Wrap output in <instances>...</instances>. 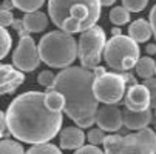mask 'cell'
<instances>
[{
	"instance_id": "cell-35",
	"label": "cell",
	"mask_w": 156,
	"mask_h": 154,
	"mask_svg": "<svg viewBox=\"0 0 156 154\" xmlns=\"http://www.w3.org/2000/svg\"><path fill=\"white\" fill-rule=\"evenodd\" d=\"M93 73H94V76H96V77H101V76L107 74V70H105L104 67H101V65H99V67H96V68L93 70Z\"/></svg>"
},
{
	"instance_id": "cell-16",
	"label": "cell",
	"mask_w": 156,
	"mask_h": 154,
	"mask_svg": "<svg viewBox=\"0 0 156 154\" xmlns=\"http://www.w3.org/2000/svg\"><path fill=\"white\" fill-rule=\"evenodd\" d=\"M23 23H25V28L30 34L31 33H42L48 26V17L40 11L27 12L23 15Z\"/></svg>"
},
{
	"instance_id": "cell-24",
	"label": "cell",
	"mask_w": 156,
	"mask_h": 154,
	"mask_svg": "<svg viewBox=\"0 0 156 154\" xmlns=\"http://www.w3.org/2000/svg\"><path fill=\"white\" fill-rule=\"evenodd\" d=\"M107 139L105 136V131L102 128H94V129H90V133L87 134V140L90 142L91 145H101L104 143Z\"/></svg>"
},
{
	"instance_id": "cell-20",
	"label": "cell",
	"mask_w": 156,
	"mask_h": 154,
	"mask_svg": "<svg viewBox=\"0 0 156 154\" xmlns=\"http://www.w3.org/2000/svg\"><path fill=\"white\" fill-rule=\"evenodd\" d=\"M14 6L22 11V12H34V11H39L43 3H45V0H12Z\"/></svg>"
},
{
	"instance_id": "cell-28",
	"label": "cell",
	"mask_w": 156,
	"mask_h": 154,
	"mask_svg": "<svg viewBox=\"0 0 156 154\" xmlns=\"http://www.w3.org/2000/svg\"><path fill=\"white\" fill-rule=\"evenodd\" d=\"M142 85L147 86V90L151 94V108L156 106V77H150V79H144Z\"/></svg>"
},
{
	"instance_id": "cell-12",
	"label": "cell",
	"mask_w": 156,
	"mask_h": 154,
	"mask_svg": "<svg viewBox=\"0 0 156 154\" xmlns=\"http://www.w3.org/2000/svg\"><path fill=\"white\" fill-rule=\"evenodd\" d=\"M25 82V74L17 70L14 65H2L0 67V94H12L17 88Z\"/></svg>"
},
{
	"instance_id": "cell-10",
	"label": "cell",
	"mask_w": 156,
	"mask_h": 154,
	"mask_svg": "<svg viewBox=\"0 0 156 154\" xmlns=\"http://www.w3.org/2000/svg\"><path fill=\"white\" fill-rule=\"evenodd\" d=\"M96 123L107 133H115V131H119L124 125V113L116 105L104 103V106L99 108L96 114Z\"/></svg>"
},
{
	"instance_id": "cell-30",
	"label": "cell",
	"mask_w": 156,
	"mask_h": 154,
	"mask_svg": "<svg viewBox=\"0 0 156 154\" xmlns=\"http://www.w3.org/2000/svg\"><path fill=\"white\" fill-rule=\"evenodd\" d=\"M74 154H104V151L101 148H98V145H83L82 148L76 149Z\"/></svg>"
},
{
	"instance_id": "cell-5",
	"label": "cell",
	"mask_w": 156,
	"mask_h": 154,
	"mask_svg": "<svg viewBox=\"0 0 156 154\" xmlns=\"http://www.w3.org/2000/svg\"><path fill=\"white\" fill-rule=\"evenodd\" d=\"M104 60L110 68L119 73L136 68L139 62V43L130 36H113L105 45Z\"/></svg>"
},
{
	"instance_id": "cell-37",
	"label": "cell",
	"mask_w": 156,
	"mask_h": 154,
	"mask_svg": "<svg viewBox=\"0 0 156 154\" xmlns=\"http://www.w3.org/2000/svg\"><path fill=\"white\" fill-rule=\"evenodd\" d=\"M102 6H111L113 3H116V0H101Z\"/></svg>"
},
{
	"instance_id": "cell-21",
	"label": "cell",
	"mask_w": 156,
	"mask_h": 154,
	"mask_svg": "<svg viewBox=\"0 0 156 154\" xmlns=\"http://www.w3.org/2000/svg\"><path fill=\"white\" fill-rule=\"evenodd\" d=\"M0 154H27V152L23 151V146L19 142L3 139L0 142Z\"/></svg>"
},
{
	"instance_id": "cell-34",
	"label": "cell",
	"mask_w": 156,
	"mask_h": 154,
	"mask_svg": "<svg viewBox=\"0 0 156 154\" xmlns=\"http://www.w3.org/2000/svg\"><path fill=\"white\" fill-rule=\"evenodd\" d=\"M122 76H124V80H125L127 86H133V85H136V83H138V82H136V77L133 76V74H130L128 71L122 73Z\"/></svg>"
},
{
	"instance_id": "cell-23",
	"label": "cell",
	"mask_w": 156,
	"mask_h": 154,
	"mask_svg": "<svg viewBox=\"0 0 156 154\" xmlns=\"http://www.w3.org/2000/svg\"><path fill=\"white\" fill-rule=\"evenodd\" d=\"M12 45V40H11V34L8 33L6 28H0V57L5 59L11 50Z\"/></svg>"
},
{
	"instance_id": "cell-13",
	"label": "cell",
	"mask_w": 156,
	"mask_h": 154,
	"mask_svg": "<svg viewBox=\"0 0 156 154\" xmlns=\"http://www.w3.org/2000/svg\"><path fill=\"white\" fill-rule=\"evenodd\" d=\"M87 134L79 126H66L59 134V143L63 149H79L83 146Z\"/></svg>"
},
{
	"instance_id": "cell-33",
	"label": "cell",
	"mask_w": 156,
	"mask_h": 154,
	"mask_svg": "<svg viewBox=\"0 0 156 154\" xmlns=\"http://www.w3.org/2000/svg\"><path fill=\"white\" fill-rule=\"evenodd\" d=\"M93 123H96V116H93V117H87V119H82V120L76 122V125H77L79 128H90Z\"/></svg>"
},
{
	"instance_id": "cell-3",
	"label": "cell",
	"mask_w": 156,
	"mask_h": 154,
	"mask_svg": "<svg viewBox=\"0 0 156 154\" xmlns=\"http://www.w3.org/2000/svg\"><path fill=\"white\" fill-rule=\"evenodd\" d=\"M101 0H48V14L53 23L70 34L83 33L98 23Z\"/></svg>"
},
{
	"instance_id": "cell-38",
	"label": "cell",
	"mask_w": 156,
	"mask_h": 154,
	"mask_svg": "<svg viewBox=\"0 0 156 154\" xmlns=\"http://www.w3.org/2000/svg\"><path fill=\"white\" fill-rule=\"evenodd\" d=\"M147 53L148 54H156V45H148L147 46Z\"/></svg>"
},
{
	"instance_id": "cell-39",
	"label": "cell",
	"mask_w": 156,
	"mask_h": 154,
	"mask_svg": "<svg viewBox=\"0 0 156 154\" xmlns=\"http://www.w3.org/2000/svg\"><path fill=\"white\" fill-rule=\"evenodd\" d=\"M111 34H113V36H121V34H122V31H121V28H119V26H118V28L115 26L113 29H111Z\"/></svg>"
},
{
	"instance_id": "cell-14",
	"label": "cell",
	"mask_w": 156,
	"mask_h": 154,
	"mask_svg": "<svg viewBox=\"0 0 156 154\" xmlns=\"http://www.w3.org/2000/svg\"><path fill=\"white\" fill-rule=\"evenodd\" d=\"M151 119H153L151 108L145 109V111H130V109L124 111V125L128 129L135 131L144 129L148 126V123H151Z\"/></svg>"
},
{
	"instance_id": "cell-7",
	"label": "cell",
	"mask_w": 156,
	"mask_h": 154,
	"mask_svg": "<svg viewBox=\"0 0 156 154\" xmlns=\"http://www.w3.org/2000/svg\"><path fill=\"white\" fill-rule=\"evenodd\" d=\"M94 96L99 102L107 105H118L127 94V83L122 74L107 73L101 77H96L93 85Z\"/></svg>"
},
{
	"instance_id": "cell-17",
	"label": "cell",
	"mask_w": 156,
	"mask_h": 154,
	"mask_svg": "<svg viewBox=\"0 0 156 154\" xmlns=\"http://www.w3.org/2000/svg\"><path fill=\"white\" fill-rule=\"evenodd\" d=\"M45 105L50 111L62 113L65 111V96L57 90H47L45 93Z\"/></svg>"
},
{
	"instance_id": "cell-40",
	"label": "cell",
	"mask_w": 156,
	"mask_h": 154,
	"mask_svg": "<svg viewBox=\"0 0 156 154\" xmlns=\"http://www.w3.org/2000/svg\"><path fill=\"white\" fill-rule=\"evenodd\" d=\"M154 116H156V106H154Z\"/></svg>"
},
{
	"instance_id": "cell-18",
	"label": "cell",
	"mask_w": 156,
	"mask_h": 154,
	"mask_svg": "<svg viewBox=\"0 0 156 154\" xmlns=\"http://www.w3.org/2000/svg\"><path fill=\"white\" fill-rule=\"evenodd\" d=\"M136 74L141 79H150L156 74V62L151 57H141L136 65Z\"/></svg>"
},
{
	"instance_id": "cell-22",
	"label": "cell",
	"mask_w": 156,
	"mask_h": 154,
	"mask_svg": "<svg viewBox=\"0 0 156 154\" xmlns=\"http://www.w3.org/2000/svg\"><path fill=\"white\" fill-rule=\"evenodd\" d=\"M27 154H62V151H60L56 145L47 142V143L33 145V146L27 151Z\"/></svg>"
},
{
	"instance_id": "cell-15",
	"label": "cell",
	"mask_w": 156,
	"mask_h": 154,
	"mask_svg": "<svg viewBox=\"0 0 156 154\" xmlns=\"http://www.w3.org/2000/svg\"><path fill=\"white\" fill-rule=\"evenodd\" d=\"M153 34V29H151V25L150 22L144 20V19H138V20H133L131 25L128 26V36L136 40L138 43H144L147 42Z\"/></svg>"
},
{
	"instance_id": "cell-29",
	"label": "cell",
	"mask_w": 156,
	"mask_h": 154,
	"mask_svg": "<svg viewBox=\"0 0 156 154\" xmlns=\"http://www.w3.org/2000/svg\"><path fill=\"white\" fill-rule=\"evenodd\" d=\"M138 134L139 136H142L154 149H156V133L151 129V128H144V129H139L138 131Z\"/></svg>"
},
{
	"instance_id": "cell-27",
	"label": "cell",
	"mask_w": 156,
	"mask_h": 154,
	"mask_svg": "<svg viewBox=\"0 0 156 154\" xmlns=\"http://www.w3.org/2000/svg\"><path fill=\"white\" fill-rule=\"evenodd\" d=\"M14 15L9 9H5L2 8V11H0V25H2L3 28H8V26H12L14 23Z\"/></svg>"
},
{
	"instance_id": "cell-8",
	"label": "cell",
	"mask_w": 156,
	"mask_h": 154,
	"mask_svg": "<svg viewBox=\"0 0 156 154\" xmlns=\"http://www.w3.org/2000/svg\"><path fill=\"white\" fill-rule=\"evenodd\" d=\"M104 151L105 154H156V149L138 133L128 136H107Z\"/></svg>"
},
{
	"instance_id": "cell-31",
	"label": "cell",
	"mask_w": 156,
	"mask_h": 154,
	"mask_svg": "<svg viewBox=\"0 0 156 154\" xmlns=\"http://www.w3.org/2000/svg\"><path fill=\"white\" fill-rule=\"evenodd\" d=\"M9 128H8V120H6V113H0V136L6 137L9 136Z\"/></svg>"
},
{
	"instance_id": "cell-26",
	"label": "cell",
	"mask_w": 156,
	"mask_h": 154,
	"mask_svg": "<svg viewBox=\"0 0 156 154\" xmlns=\"http://www.w3.org/2000/svg\"><path fill=\"white\" fill-rule=\"evenodd\" d=\"M37 82H39L42 86H45L47 90H50V88L54 85V82H56V76H54V73H51V71H42V73H39V76H37Z\"/></svg>"
},
{
	"instance_id": "cell-32",
	"label": "cell",
	"mask_w": 156,
	"mask_h": 154,
	"mask_svg": "<svg viewBox=\"0 0 156 154\" xmlns=\"http://www.w3.org/2000/svg\"><path fill=\"white\" fill-rule=\"evenodd\" d=\"M148 22L151 25V29H153V36L156 39V5L150 9V14H148Z\"/></svg>"
},
{
	"instance_id": "cell-4",
	"label": "cell",
	"mask_w": 156,
	"mask_h": 154,
	"mask_svg": "<svg viewBox=\"0 0 156 154\" xmlns=\"http://www.w3.org/2000/svg\"><path fill=\"white\" fill-rule=\"evenodd\" d=\"M39 54L51 68H68L79 56V45L73 34L57 29L45 34L39 42Z\"/></svg>"
},
{
	"instance_id": "cell-1",
	"label": "cell",
	"mask_w": 156,
	"mask_h": 154,
	"mask_svg": "<svg viewBox=\"0 0 156 154\" xmlns=\"http://www.w3.org/2000/svg\"><path fill=\"white\" fill-rule=\"evenodd\" d=\"M6 120L11 136L20 142L37 145L57 136L63 116L47 108L45 93L27 91L12 99L6 109Z\"/></svg>"
},
{
	"instance_id": "cell-25",
	"label": "cell",
	"mask_w": 156,
	"mask_h": 154,
	"mask_svg": "<svg viewBox=\"0 0 156 154\" xmlns=\"http://www.w3.org/2000/svg\"><path fill=\"white\" fill-rule=\"evenodd\" d=\"M148 3V0H122V6L130 12H141Z\"/></svg>"
},
{
	"instance_id": "cell-19",
	"label": "cell",
	"mask_w": 156,
	"mask_h": 154,
	"mask_svg": "<svg viewBox=\"0 0 156 154\" xmlns=\"http://www.w3.org/2000/svg\"><path fill=\"white\" fill-rule=\"evenodd\" d=\"M110 22L113 25H118V26H122L125 23H128L130 20V11L125 8V6H116L110 11V15H108Z\"/></svg>"
},
{
	"instance_id": "cell-6",
	"label": "cell",
	"mask_w": 156,
	"mask_h": 154,
	"mask_svg": "<svg viewBox=\"0 0 156 154\" xmlns=\"http://www.w3.org/2000/svg\"><path fill=\"white\" fill-rule=\"evenodd\" d=\"M107 42L108 40H107L104 28H101L98 25L80 33V39H79L80 67H83L87 70H94L96 67H99Z\"/></svg>"
},
{
	"instance_id": "cell-36",
	"label": "cell",
	"mask_w": 156,
	"mask_h": 154,
	"mask_svg": "<svg viewBox=\"0 0 156 154\" xmlns=\"http://www.w3.org/2000/svg\"><path fill=\"white\" fill-rule=\"evenodd\" d=\"M2 8H5V9H12V8H16L14 6V3H12V0H3V3H2Z\"/></svg>"
},
{
	"instance_id": "cell-11",
	"label": "cell",
	"mask_w": 156,
	"mask_h": 154,
	"mask_svg": "<svg viewBox=\"0 0 156 154\" xmlns=\"http://www.w3.org/2000/svg\"><path fill=\"white\" fill-rule=\"evenodd\" d=\"M124 103L130 111H145L151 108V94L145 85H133L127 90Z\"/></svg>"
},
{
	"instance_id": "cell-2",
	"label": "cell",
	"mask_w": 156,
	"mask_h": 154,
	"mask_svg": "<svg viewBox=\"0 0 156 154\" xmlns=\"http://www.w3.org/2000/svg\"><path fill=\"white\" fill-rule=\"evenodd\" d=\"M94 80L93 70L83 67H68L56 74V82L50 90H57L65 96V113L74 123L99 111V100L93 91Z\"/></svg>"
},
{
	"instance_id": "cell-9",
	"label": "cell",
	"mask_w": 156,
	"mask_h": 154,
	"mask_svg": "<svg viewBox=\"0 0 156 154\" xmlns=\"http://www.w3.org/2000/svg\"><path fill=\"white\" fill-rule=\"evenodd\" d=\"M19 36H20L19 45L12 53V65L22 73H31L39 68L42 62L39 54V46L36 45L30 33H23Z\"/></svg>"
}]
</instances>
